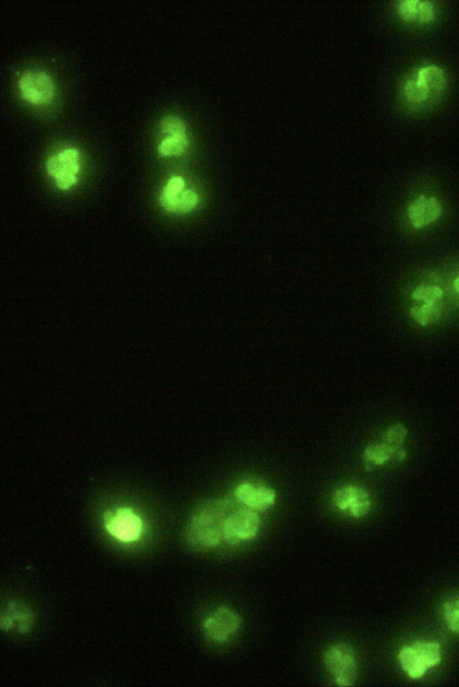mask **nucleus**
<instances>
[{
    "label": "nucleus",
    "mask_w": 459,
    "mask_h": 687,
    "mask_svg": "<svg viewBox=\"0 0 459 687\" xmlns=\"http://www.w3.org/2000/svg\"><path fill=\"white\" fill-rule=\"evenodd\" d=\"M238 505L234 497L201 502L187 520L184 539L197 550H213L225 541V520Z\"/></svg>",
    "instance_id": "obj_1"
},
{
    "label": "nucleus",
    "mask_w": 459,
    "mask_h": 687,
    "mask_svg": "<svg viewBox=\"0 0 459 687\" xmlns=\"http://www.w3.org/2000/svg\"><path fill=\"white\" fill-rule=\"evenodd\" d=\"M326 669L337 686L351 687L356 682L359 665L356 652L349 644L331 645L324 654Z\"/></svg>",
    "instance_id": "obj_2"
},
{
    "label": "nucleus",
    "mask_w": 459,
    "mask_h": 687,
    "mask_svg": "<svg viewBox=\"0 0 459 687\" xmlns=\"http://www.w3.org/2000/svg\"><path fill=\"white\" fill-rule=\"evenodd\" d=\"M262 525L259 512L238 504L225 520V541L230 545L249 542L259 535Z\"/></svg>",
    "instance_id": "obj_3"
},
{
    "label": "nucleus",
    "mask_w": 459,
    "mask_h": 687,
    "mask_svg": "<svg viewBox=\"0 0 459 687\" xmlns=\"http://www.w3.org/2000/svg\"><path fill=\"white\" fill-rule=\"evenodd\" d=\"M103 525L110 536L125 543L138 540L144 530V520L128 506L104 513Z\"/></svg>",
    "instance_id": "obj_4"
},
{
    "label": "nucleus",
    "mask_w": 459,
    "mask_h": 687,
    "mask_svg": "<svg viewBox=\"0 0 459 687\" xmlns=\"http://www.w3.org/2000/svg\"><path fill=\"white\" fill-rule=\"evenodd\" d=\"M332 503L337 510L354 519L367 516L372 508L370 493L358 484H344L337 488L333 493Z\"/></svg>",
    "instance_id": "obj_5"
},
{
    "label": "nucleus",
    "mask_w": 459,
    "mask_h": 687,
    "mask_svg": "<svg viewBox=\"0 0 459 687\" xmlns=\"http://www.w3.org/2000/svg\"><path fill=\"white\" fill-rule=\"evenodd\" d=\"M242 617L234 609L222 606L214 610L204 620L203 630L206 636L217 644H225L238 633Z\"/></svg>",
    "instance_id": "obj_6"
},
{
    "label": "nucleus",
    "mask_w": 459,
    "mask_h": 687,
    "mask_svg": "<svg viewBox=\"0 0 459 687\" xmlns=\"http://www.w3.org/2000/svg\"><path fill=\"white\" fill-rule=\"evenodd\" d=\"M232 497L239 505L262 513L276 505L277 493L269 485L260 481H243L236 486Z\"/></svg>",
    "instance_id": "obj_7"
},
{
    "label": "nucleus",
    "mask_w": 459,
    "mask_h": 687,
    "mask_svg": "<svg viewBox=\"0 0 459 687\" xmlns=\"http://www.w3.org/2000/svg\"><path fill=\"white\" fill-rule=\"evenodd\" d=\"M19 88L24 99L33 104L51 102L55 95V83L44 71L24 73L19 80Z\"/></svg>",
    "instance_id": "obj_8"
},
{
    "label": "nucleus",
    "mask_w": 459,
    "mask_h": 687,
    "mask_svg": "<svg viewBox=\"0 0 459 687\" xmlns=\"http://www.w3.org/2000/svg\"><path fill=\"white\" fill-rule=\"evenodd\" d=\"M443 206L436 197L420 196L413 200L408 207V216L413 227L421 229L427 226L440 218Z\"/></svg>",
    "instance_id": "obj_9"
},
{
    "label": "nucleus",
    "mask_w": 459,
    "mask_h": 687,
    "mask_svg": "<svg viewBox=\"0 0 459 687\" xmlns=\"http://www.w3.org/2000/svg\"><path fill=\"white\" fill-rule=\"evenodd\" d=\"M34 615L32 610L19 602H9L8 608L2 612L0 623L2 630L9 631L16 627L20 634H26L32 629Z\"/></svg>",
    "instance_id": "obj_10"
},
{
    "label": "nucleus",
    "mask_w": 459,
    "mask_h": 687,
    "mask_svg": "<svg viewBox=\"0 0 459 687\" xmlns=\"http://www.w3.org/2000/svg\"><path fill=\"white\" fill-rule=\"evenodd\" d=\"M48 174L58 178L63 174L76 175L80 171L79 152L76 148H66L57 152L46 162Z\"/></svg>",
    "instance_id": "obj_11"
},
{
    "label": "nucleus",
    "mask_w": 459,
    "mask_h": 687,
    "mask_svg": "<svg viewBox=\"0 0 459 687\" xmlns=\"http://www.w3.org/2000/svg\"><path fill=\"white\" fill-rule=\"evenodd\" d=\"M398 661L403 671L412 679L423 678L429 671L412 644L404 646L400 650Z\"/></svg>",
    "instance_id": "obj_12"
},
{
    "label": "nucleus",
    "mask_w": 459,
    "mask_h": 687,
    "mask_svg": "<svg viewBox=\"0 0 459 687\" xmlns=\"http://www.w3.org/2000/svg\"><path fill=\"white\" fill-rule=\"evenodd\" d=\"M391 458L395 459L394 450L384 442L371 444L364 449L363 454V465L367 471L384 466Z\"/></svg>",
    "instance_id": "obj_13"
},
{
    "label": "nucleus",
    "mask_w": 459,
    "mask_h": 687,
    "mask_svg": "<svg viewBox=\"0 0 459 687\" xmlns=\"http://www.w3.org/2000/svg\"><path fill=\"white\" fill-rule=\"evenodd\" d=\"M416 78L430 93H443L447 86V79L443 69L435 65H426L420 68Z\"/></svg>",
    "instance_id": "obj_14"
},
{
    "label": "nucleus",
    "mask_w": 459,
    "mask_h": 687,
    "mask_svg": "<svg viewBox=\"0 0 459 687\" xmlns=\"http://www.w3.org/2000/svg\"><path fill=\"white\" fill-rule=\"evenodd\" d=\"M200 202V197L192 190H183L179 196L170 199H160L161 206L173 214H186L192 211Z\"/></svg>",
    "instance_id": "obj_15"
},
{
    "label": "nucleus",
    "mask_w": 459,
    "mask_h": 687,
    "mask_svg": "<svg viewBox=\"0 0 459 687\" xmlns=\"http://www.w3.org/2000/svg\"><path fill=\"white\" fill-rule=\"evenodd\" d=\"M428 669L435 668L443 659L440 645L435 641H416L413 644Z\"/></svg>",
    "instance_id": "obj_16"
},
{
    "label": "nucleus",
    "mask_w": 459,
    "mask_h": 687,
    "mask_svg": "<svg viewBox=\"0 0 459 687\" xmlns=\"http://www.w3.org/2000/svg\"><path fill=\"white\" fill-rule=\"evenodd\" d=\"M408 436V429L402 423H396V424L389 426L387 430H385L383 436H382V442L394 450L395 459L396 454L400 451L405 449L403 445H404Z\"/></svg>",
    "instance_id": "obj_17"
},
{
    "label": "nucleus",
    "mask_w": 459,
    "mask_h": 687,
    "mask_svg": "<svg viewBox=\"0 0 459 687\" xmlns=\"http://www.w3.org/2000/svg\"><path fill=\"white\" fill-rule=\"evenodd\" d=\"M189 145L187 135H169L160 143L158 152L163 156H180L187 150Z\"/></svg>",
    "instance_id": "obj_18"
},
{
    "label": "nucleus",
    "mask_w": 459,
    "mask_h": 687,
    "mask_svg": "<svg viewBox=\"0 0 459 687\" xmlns=\"http://www.w3.org/2000/svg\"><path fill=\"white\" fill-rule=\"evenodd\" d=\"M403 93L406 100L413 105H420L429 98L430 92L421 84L416 75L408 79L403 86Z\"/></svg>",
    "instance_id": "obj_19"
},
{
    "label": "nucleus",
    "mask_w": 459,
    "mask_h": 687,
    "mask_svg": "<svg viewBox=\"0 0 459 687\" xmlns=\"http://www.w3.org/2000/svg\"><path fill=\"white\" fill-rule=\"evenodd\" d=\"M410 315L413 320L426 327L440 317V308L437 303L424 304L423 306L413 307L410 310Z\"/></svg>",
    "instance_id": "obj_20"
},
{
    "label": "nucleus",
    "mask_w": 459,
    "mask_h": 687,
    "mask_svg": "<svg viewBox=\"0 0 459 687\" xmlns=\"http://www.w3.org/2000/svg\"><path fill=\"white\" fill-rule=\"evenodd\" d=\"M445 622L452 633L459 634V597L447 600L443 606Z\"/></svg>",
    "instance_id": "obj_21"
},
{
    "label": "nucleus",
    "mask_w": 459,
    "mask_h": 687,
    "mask_svg": "<svg viewBox=\"0 0 459 687\" xmlns=\"http://www.w3.org/2000/svg\"><path fill=\"white\" fill-rule=\"evenodd\" d=\"M421 9V0H404L398 4L400 19L408 23H418Z\"/></svg>",
    "instance_id": "obj_22"
},
{
    "label": "nucleus",
    "mask_w": 459,
    "mask_h": 687,
    "mask_svg": "<svg viewBox=\"0 0 459 687\" xmlns=\"http://www.w3.org/2000/svg\"><path fill=\"white\" fill-rule=\"evenodd\" d=\"M443 297V291L436 286H421L413 293V298L423 301L424 304H435Z\"/></svg>",
    "instance_id": "obj_23"
},
{
    "label": "nucleus",
    "mask_w": 459,
    "mask_h": 687,
    "mask_svg": "<svg viewBox=\"0 0 459 687\" xmlns=\"http://www.w3.org/2000/svg\"><path fill=\"white\" fill-rule=\"evenodd\" d=\"M161 130L163 133L169 135H187L185 123L175 116H165L161 120Z\"/></svg>",
    "instance_id": "obj_24"
},
{
    "label": "nucleus",
    "mask_w": 459,
    "mask_h": 687,
    "mask_svg": "<svg viewBox=\"0 0 459 687\" xmlns=\"http://www.w3.org/2000/svg\"><path fill=\"white\" fill-rule=\"evenodd\" d=\"M185 182L182 177L175 176L169 179L163 189L160 199H170L182 192Z\"/></svg>",
    "instance_id": "obj_25"
},
{
    "label": "nucleus",
    "mask_w": 459,
    "mask_h": 687,
    "mask_svg": "<svg viewBox=\"0 0 459 687\" xmlns=\"http://www.w3.org/2000/svg\"><path fill=\"white\" fill-rule=\"evenodd\" d=\"M76 183V177L74 174H63L56 178V185L62 190L71 189Z\"/></svg>",
    "instance_id": "obj_26"
},
{
    "label": "nucleus",
    "mask_w": 459,
    "mask_h": 687,
    "mask_svg": "<svg viewBox=\"0 0 459 687\" xmlns=\"http://www.w3.org/2000/svg\"><path fill=\"white\" fill-rule=\"evenodd\" d=\"M453 285H454L455 290H457L458 293H459V277H458V278L454 280Z\"/></svg>",
    "instance_id": "obj_27"
}]
</instances>
